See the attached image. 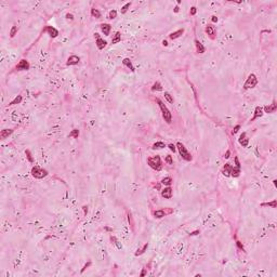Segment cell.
Returning <instances> with one entry per match:
<instances>
[{
	"mask_svg": "<svg viewBox=\"0 0 277 277\" xmlns=\"http://www.w3.org/2000/svg\"><path fill=\"white\" fill-rule=\"evenodd\" d=\"M147 248H148V244H145V245L143 246V248H142V249H140V250L137 249V251L135 252V256H137V255H141V254L145 253V251L147 250Z\"/></svg>",
	"mask_w": 277,
	"mask_h": 277,
	"instance_id": "f1b7e54d",
	"label": "cell"
},
{
	"mask_svg": "<svg viewBox=\"0 0 277 277\" xmlns=\"http://www.w3.org/2000/svg\"><path fill=\"white\" fill-rule=\"evenodd\" d=\"M277 109V104L275 101H273V104L268 105V106H264L263 107V111L264 113H267V114H271V113H274Z\"/></svg>",
	"mask_w": 277,
	"mask_h": 277,
	"instance_id": "4fadbf2b",
	"label": "cell"
},
{
	"mask_svg": "<svg viewBox=\"0 0 277 277\" xmlns=\"http://www.w3.org/2000/svg\"><path fill=\"white\" fill-rule=\"evenodd\" d=\"M147 164L152 169L156 171H160L162 169V161L159 156H154L147 158Z\"/></svg>",
	"mask_w": 277,
	"mask_h": 277,
	"instance_id": "7a4b0ae2",
	"label": "cell"
},
{
	"mask_svg": "<svg viewBox=\"0 0 277 277\" xmlns=\"http://www.w3.org/2000/svg\"><path fill=\"white\" fill-rule=\"evenodd\" d=\"M111 240H112V241H113V243H114V244H115V245L117 246L118 249H123V245H121V244H120L119 241H118L117 238L115 237V236H112V237H111Z\"/></svg>",
	"mask_w": 277,
	"mask_h": 277,
	"instance_id": "4dcf8cb0",
	"label": "cell"
},
{
	"mask_svg": "<svg viewBox=\"0 0 277 277\" xmlns=\"http://www.w3.org/2000/svg\"><path fill=\"white\" fill-rule=\"evenodd\" d=\"M164 147H166V144L164 142H156V143L153 145V149H161Z\"/></svg>",
	"mask_w": 277,
	"mask_h": 277,
	"instance_id": "484cf974",
	"label": "cell"
},
{
	"mask_svg": "<svg viewBox=\"0 0 277 277\" xmlns=\"http://www.w3.org/2000/svg\"><path fill=\"white\" fill-rule=\"evenodd\" d=\"M43 31H47L48 34L50 35L51 38H55V37H58V35H59V30L56 29V28L52 27V26H47L43 29Z\"/></svg>",
	"mask_w": 277,
	"mask_h": 277,
	"instance_id": "52a82bcc",
	"label": "cell"
},
{
	"mask_svg": "<svg viewBox=\"0 0 277 277\" xmlns=\"http://www.w3.org/2000/svg\"><path fill=\"white\" fill-rule=\"evenodd\" d=\"M165 97H166V100L169 102V103H171V104H173V102H174V100H173V97H172V95L170 94L169 92H165Z\"/></svg>",
	"mask_w": 277,
	"mask_h": 277,
	"instance_id": "d6a6232c",
	"label": "cell"
},
{
	"mask_svg": "<svg viewBox=\"0 0 277 277\" xmlns=\"http://www.w3.org/2000/svg\"><path fill=\"white\" fill-rule=\"evenodd\" d=\"M79 61H80V58L79 56H77V55H71L68 58L67 60V62H66V65L67 66H72V65H77L79 63Z\"/></svg>",
	"mask_w": 277,
	"mask_h": 277,
	"instance_id": "ba28073f",
	"label": "cell"
},
{
	"mask_svg": "<svg viewBox=\"0 0 277 277\" xmlns=\"http://www.w3.org/2000/svg\"><path fill=\"white\" fill-rule=\"evenodd\" d=\"M172 188H171L170 186H168V187H166L165 189H162L161 191V196L164 197V198H166V199H170L171 197H172Z\"/></svg>",
	"mask_w": 277,
	"mask_h": 277,
	"instance_id": "30bf717a",
	"label": "cell"
},
{
	"mask_svg": "<svg viewBox=\"0 0 277 277\" xmlns=\"http://www.w3.org/2000/svg\"><path fill=\"white\" fill-rule=\"evenodd\" d=\"M168 146H169V148H170V150H172V152H173V153H174V152H176V145H174V144H172V143H171V144H169Z\"/></svg>",
	"mask_w": 277,
	"mask_h": 277,
	"instance_id": "b9f144b4",
	"label": "cell"
},
{
	"mask_svg": "<svg viewBox=\"0 0 277 277\" xmlns=\"http://www.w3.org/2000/svg\"><path fill=\"white\" fill-rule=\"evenodd\" d=\"M25 154H26V156H27V159H28V161L29 162H34V158H32V155H31V153H30V150H25Z\"/></svg>",
	"mask_w": 277,
	"mask_h": 277,
	"instance_id": "e575fe53",
	"label": "cell"
},
{
	"mask_svg": "<svg viewBox=\"0 0 277 277\" xmlns=\"http://www.w3.org/2000/svg\"><path fill=\"white\" fill-rule=\"evenodd\" d=\"M240 174V168L239 167H235V168H232V172H231V176L234 177V178H237L239 177Z\"/></svg>",
	"mask_w": 277,
	"mask_h": 277,
	"instance_id": "cb8c5ba5",
	"label": "cell"
},
{
	"mask_svg": "<svg viewBox=\"0 0 277 277\" xmlns=\"http://www.w3.org/2000/svg\"><path fill=\"white\" fill-rule=\"evenodd\" d=\"M162 44H164L165 47H167V46H168V42H167V40H164V41H162Z\"/></svg>",
	"mask_w": 277,
	"mask_h": 277,
	"instance_id": "f5cc1de1",
	"label": "cell"
},
{
	"mask_svg": "<svg viewBox=\"0 0 277 277\" xmlns=\"http://www.w3.org/2000/svg\"><path fill=\"white\" fill-rule=\"evenodd\" d=\"M235 162H236V167H239L240 168V164H239V160H238L237 157H235Z\"/></svg>",
	"mask_w": 277,
	"mask_h": 277,
	"instance_id": "bcb514c9",
	"label": "cell"
},
{
	"mask_svg": "<svg viewBox=\"0 0 277 277\" xmlns=\"http://www.w3.org/2000/svg\"><path fill=\"white\" fill-rule=\"evenodd\" d=\"M177 147H178L179 153H180V155L182 156L183 159H185L186 161H192L193 157H192V155L187 152V149H186V147L184 146V144H182L181 142H178V143H177Z\"/></svg>",
	"mask_w": 277,
	"mask_h": 277,
	"instance_id": "277c9868",
	"label": "cell"
},
{
	"mask_svg": "<svg viewBox=\"0 0 277 277\" xmlns=\"http://www.w3.org/2000/svg\"><path fill=\"white\" fill-rule=\"evenodd\" d=\"M120 41H121V34H120L119 31H117L116 34H115V36L113 37V39H112V43L113 44H116V43L120 42Z\"/></svg>",
	"mask_w": 277,
	"mask_h": 277,
	"instance_id": "7402d4cb",
	"label": "cell"
},
{
	"mask_svg": "<svg viewBox=\"0 0 277 277\" xmlns=\"http://www.w3.org/2000/svg\"><path fill=\"white\" fill-rule=\"evenodd\" d=\"M236 245H237V247L239 248V249H240V250H243V251H244V250H245V248H244V246H243V244H241V243H240V241H239V240H237V241H236Z\"/></svg>",
	"mask_w": 277,
	"mask_h": 277,
	"instance_id": "ab89813d",
	"label": "cell"
},
{
	"mask_svg": "<svg viewBox=\"0 0 277 277\" xmlns=\"http://www.w3.org/2000/svg\"><path fill=\"white\" fill-rule=\"evenodd\" d=\"M82 208H83V210H84V214H87V212H88V207H85V206H83Z\"/></svg>",
	"mask_w": 277,
	"mask_h": 277,
	"instance_id": "f907efd6",
	"label": "cell"
},
{
	"mask_svg": "<svg viewBox=\"0 0 277 277\" xmlns=\"http://www.w3.org/2000/svg\"><path fill=\"white\" fill-rule=\"evenodd\" d=\"M238 142L240 145H243V147H247L248 146V143H249V138L246 137V132H243L240 134V136L238 138Z\"/></svg>",
	"mask_w": 277,
	"mask_h": 277,
	"instance_id": "9c48e42d",
	"label": "cell"
},
{
	"mask_svg": "<svg viewBox=\"0 0 277 277\" xmlns=\"http://www.w3.org/2000/svg\"><path fill=\"white\" fill-rule=\"evenodd\" d=\"M199 233H200V232H199V230H196V231H194V232H192V233H191L189 235H191V236H196V235H198Z\"/></svg>",
	"mask_w": 277,
	"mask_h": 277,
	"instance_id": "ee69618b",
	"label": "cell"
},
{
	"mask_svg": "<svg viewBox=\"0 0 277 277\" xmlns=\"http://www.w3.org/2000/svg\"><path fill=\"white\" fill-rule=\"evenodd\" d=\"M16 32H18V27H16L15 25H14V26H12V28H11V31H10V37H11V38H13L14 36L16 35Z\"/></svg>",
	"mask_w": 277,
	"mask_h": 277,
	"instance_id": "d590c367",
	"label": "cell"
},
{
	"mask_svg": "<svg viewBox=\"0 0 277 277\" xmlns=\"http://www.w3.org/2000/svg\"><path fill=\"white\" fill-rule=\"evenodd\" d=\"M232 168H233V167L231 166V164H225V166H224L223 169H222V174L223 176H225V177H231Z\"/></svg>",
	"mask_w": 277,
	"mask_h": 277,
	"instance_id": "5bb4252c",
	"label": "cell"
},
{
	"mask_svg": "<svg viewBox=\"0 0 277 277\" xmlns=\"http://www.w3.org/2000/svg\"><path fill=\"white\" fill-rule=\"evenodd\" d=\"M68 136L69 137H74V138H78V136H79V130L78 129H74L71 133H69Z\"/></svg>",
	"mask_w": 277,
	"mask_h": 277,
	"instance_id": "f546056e",
	"label": "cell"
},
{
	"mask_svg": "<svg viewBox=\"0 0 277 277\" xmlns=\"http://www.w3.org/2000/svg\"><path fill=\"white\" fill-rule=\"evenodd\" d=\"M116 16H117V11H116V10H112V11L108 13V19H109V20L115 19Z\"/></svg>",
	"mask_w": 277,
	"mask_h": 277,
	"instance_id": "8d00e7d4",
	"label": "cell"
},
{
	"mask_svg": "<svg viewBox=\"0 0 277 277\" xmlns=\"http://www.w3.org/2000/svg\"><path fill=\"white\" fill-rule=\"evenodd\" d=\"M95 43H96V47H97V49H99V50H102V49H104L105 47H106V44H107V42L105 41L104 39H102V38H97Z\"/></svg>",
	"mask_w": 277,
	"mask_h": 277,
	"instance_id": "e0dca14e",
	"label": "cell"
},
{
	"mask_svg": "<svg viewBox=\"0 0 277 277\" xmlns=\"http://www.w3.org/2000/svg\"><path fill=\"white\" fill-rule=\"evenodd\" d=\"M166 214H167V212H166L165 210H162V209L154 211V217H155V218H157V219H161V218H164V217H166Z\"/></svg>",
	"mask_w": 277,
	"mask_h": 277,
	"instance_id": "ffe728a7",
	"label": "cell"
},
{
	"mask_svg": "<svg viewBox=\"0 0 277 277\" xmlns=\"http://www.w3.org/2000/svg\"><path fill=\"white\" fill-rule=\"evenodd\" d=\"M162 90V85L160 82H155L153 84V87H152V91H161Z\"/></svg>",
	"mask_w": 277,
	"mask_h": 277,
	"instance_id": "4316f807",
	"label": "cell"
},
{
	"mask_svg": "<svg viewBox=\"0 0 277 277\" xmlns=\"http://www.w3.org/2000/svg\"><path fill=\"white\" fill-rule=\"evenodd\" d=\"M195 44H196V51L198 53H205L206 52V48L202 46L201 42H199V40H195Z\"/></svg>",
	"mask_w": 277,
	"mask_h": 277,
	"instance_id": "2e32d148",
	"label": "cell"
},
{
	"mask_svg": "<svg viewBox=\"0 0 277 277\" xmlns=\"http://www.w3.org/2000/svg\"><path fill=\"white\" fill-rule=\"evenodd\" d=\"M256 84H258V79H256V76L254 74H250L249 76H248V78L246 80L245 84H244V89H245V90L252 89V88H254Z\"/></svg>",
	"mask_w": 277,
	"mask_h": 277,
	"instance_id": "5b68a950",
	"label": "cell"
},
{
	"mask_svg": "<svg viewBox=\"0 0 277 277\" xmlns=\"http://www.w3.org/2000/svg\"><path fill=\"white\" fill-rule=\"evenodd\" d=\"M276 205H277L276 199H274V200L271 201V202H263V203H261L262 207H272V208H276Z\"/></svg>",
	"mask_w": 277,
	"mask_h": 277,
	"instance_id": "83f0119b",
	"label": "cell"
},
{
	"mask_svg": "<svg viewBox=\"0 0 277 277\" xmlns=\"http://www.w3.org/2000/svg\"><path fill=\"white\" fill-rule=\"evenodd\" d=\"M183 32H184V29H179V30H177V31H174V32H172V34H170V39H177V38H179V37H181V36L183 35Z\"/></svg>",
	"mask_w": 277,
	"mask_h": 277,
	"instance_id": "d6986e66",
	"label": "cell"
},
{
	"mask_svg": "<svg viewBox=\"0 0 277 277\" xmlns=\"http://www.w3.org/2000/svg\"><path fill=\"white\" fill-rule=\"evenodd\" d=\"M172 182H173L172 179H171L170 177H167V178L162 179L160 183H161V184H164V185H166V186H170L171 184H172Z\"/></svg>",
	"mask_w": 277,
	"mask_h": 277,
	"instance_id": "603a6c76",
	"label": "cell"
},
{
	"mask_svg": "<svg viewBox=\"0 0 277 277\" xmlns=\"http://www.w3.org/2000/svg\"><path fill=\"white\" fill-rule=\"evenodd\" d=\"M12 133H13V130L12 129H3V130H1V132H0V138H1V140H5V138H7L9 135H11Z\"/></svg>",
	"mask_w": 277,
	"mask_h": 277,
	"instance_id": "9a60e30c",
	"label": "cell"
},
{
	"mask_svg": "<svg viewBox=\"0 0 277 277\" xmlns=\"http://www.w3.org/2000/svg\"><path fill=\"white\" fill-rule=\"evenodd\" d=\"M31 176L36 179H43L48 176V171L39 166H35L31 169Z\"/></svg>",
	"mask_w": 277,
	"mask_h": 277,
	"instance_id": "3957f363",
	"label": "cell"
},
{
	"mask_svg": "<svg viewBox=\"0 0 277 277\" xmlns=\"http://www.w3.org/2000/svg\"><path fill=\"white\" fill-rule=\"evenodd\" d=\"M156 102L158 103V105H159V107L161 109V113H162V117H164V119L167 124H171V121H172V115H171V113L170 111L168 109V107L166 106V105L164 104V102H162L161 100L159 99H156Z\"/></svg>",
	"mask_w": 277,
	"mask_h": 277,
	"instance_id": "6da1fadb",
	"label": "cell"
},
{
	"mask_svg": "<svg viewBox=\"0 0 277 277\" xmlns=\"http://www.w3.org/2000/svg\"><path fill=\"white\" fill-rule=\"evenodd\" d=\"M211 21L214 22V23H215V22H218V18H217V16H215V15H213V16H212V19H211Z\"/></svg>",
	"mask_w": 277,
	"mask_h": 277,
	"instance_id": "c3c4849f",
	"label": "cell"
},
{
	"mask_svg": "<svg viewBox=\"0 0 277 277\" xmlns=\"http://www.w3.org/2000/svg\"><path fill=\"white\" fill-rule=\"evenodd\" d=\"M165 161H166L168 165H173V159H172V156H170V155H168V156L166 157Z\"/></svg>",
	"mask_w": 277,
	"mask_h": 277,
	"instance_id": "74e56055",
	"label": "cell"
},
{
	"mask_svg": "<svg viewBox=\"0 0 277 277\" xmlns=\"http://www.w3.org/2000/svg\"><path fill=\"white\" fill-rule=\"evenodd\" d=\"M130 7H131V2H128V3H126V5H125V6L123 7V8H121V13H123V14H125L126 12H127V11L129 10V8H130Z\"/></svg>",
	"mask_w": 277,
	"mask_h": 277,
	"instance_id": "836d02e7",
	"label": "cell"
},
{
	"mask_svg": "<svg viewBox=\"0 0 277 277\" xmlns=\"http://www.w3.org/2000/svg\"><path fill=\"white\" fill-rule=\"evenodd\" d=\"M263 114H264V112H263V108H262V107H260V106H256V107H255V109H254V115H253V117H252V119H251L250 121H254L255 119H258V118L262 117V116H263Z\"/></svg>",
	"mask_w": 277,
	"mask_h": 277,
	"instance_id": "7c38bea8",
	"label": "cell"
},
{
	"mask_svg": "<svg viewBox=\"0 0 277 277\" xmlns=\"http://www.w3.org/2000/svg\"><path fill=\"white\" fill-rule=\"evenodd\" d=\"M230 155H231V150L227 149L226 153H225V155H224V157H225V158H230Z\"/></svg>",
	"mask_w": 277,
	"mask_h": 277,
	"instance_id": "f6af8a7d",
	"label": "cell"
},
{
	"mask_svg": "<svg viewBox=\"0 0 277 277\" xmlns=\"http://www.w3.org/2000/svg\"><path fill=\"white\" fill-rule=\"evenodd\" d=\"M100 26H101L102 31L104 32V35L108 36L109 35V31H111V29H112V26L109 25V24H101Z\"/></svg>",
	"mask_w": 277,
	"mask_h": 277,
	"instance_id": "ac0fdd59",
	"label": "cell"
},
{
	"mask_svg": "<svg viewBox=\"0 0 277 277\" xmlns=\"http://www.w3.org/2000/svg\"><path fill=\"white\" fill-rule=\"evenodd\" d=\"M66 18H67L68 20H74V16H73V14H69V13L66 14Z\"/></svg>",
	"mask_w": 277,
	"mask_h": 277,
	"instance_id": "7dc6e473",
	"label": "cell"
},
{
	"mask_svg": "<svg viewBox=\"0 0 277 277\" xmlns=\"http://www.w3.org/2000/svg\"><path fill=\"white\" fill-rule=\"evenodd\" d=\"M123 64L125 65V66H127L131 72H134V71H135V69H134V67H133V65H132V63H131V61H130V59H128V58L124 59Z\"/></svg>",
	"mask_w": 277,
	"mask_h": 277,
	"instance_id": "44dd1931",
	"label": "cell"
},
{
	"mask_svg": "<svg viewBox=\"0 0 277 277\" xmlns=\"http://www.w3.org/2000/svg\"><path fill=\"white\" fill-rule=\"evenodd\" d=\"M273 183H274V185H275V186H277V181H276V180L273 181Z\"/></svg>",
	"mask_w": 277,
	"mask_h": 277,
	"instance_id": "db71d44e",
	"label": "cell"
},
{
	"mask_svg": "<svg viewBox=\"0 0 277 277\" xmlns=\"http://www.w3.org/2000/svg\"><path fill=\"white\" fill-rule=\"evenodd\" d=\"M206 32L209 35V37L211 39H214L215 38V35H217V30H215L214 26H212V25H208L206 27Z\"/></svg>",
	"mask_w": 277,
	"mask_h": 277,
	"instance_id": "8fae6325",
	"label": "cell"
},
{
	"mask_svg": "<svg viewBox=\"0 0 277 277\" xmlns=\"http://www.w3.org/2000/svg\"><path fill=\"white\" fill-rule=\"evenodd\" d=\"M179 10H180V8H179L178 6H177L176 8H174V12H176V13H178V12H179Z\"/></svg>",
	"mask_w": 277,
	"mask_h": 277,
	"instance_id": "816d5d0a",
	"label": "cell"
},
{
	"mask_svg": "<svg viewBox=\"0 0 277 277\" xmlns=\"http://www.w3.org/2000/svg\"><path fill=\"white\" fill-rule=\"evenodd\" d=\"M90 265H91V262L85 263V264H84V266H83V268H82V270H81V273H83V272H84L85 270H87V268H88L89 266H90Z\"/></svg>",
	"mask_w": 277,
	"mask_h": 277,
	"instance_id": "60d3db41",
	"label": "cell"
},
{
	"mask_svg": "<svg viewBox=\"0 0 277 277\" xmlns=\"http://www.w3.org/2000/svg\"><path fill=\"white\" fill-rule=\"evenodd\" d=\"M196 12H197L196 7H192V8H191V12H189L191 15H195V14H196Z\"/></svg>",
	"mask_w": 277,
	"mask_h": 277,
	"instance_id": "f35d334b",
	"label": "cell"
},
{
	"mask_svg": "<svg viewBox=\"0 0 277 277\" xmlns=\"http://www.w3.org/2000/svg\"><path fill=\"white\" fill-rule=\"evenodd\" d=\"M239 129H240V126H239V125H237V126H236V127L234 128V130H233V132H232V133H233V134H235V133H237V132H238V130H239Z\"/></svg>",
	"mask_w": 277,
	"mask_h": 277,
	"instance_id": "7bdbcfd3",
	"label": "cell"
},
{
	"mask_svg": "<svg viewBox=\"0 0 277 277\" xmlns=\"http://www.w3.org/2000/svg\"><path fill=\"white\" fill-rule=\"evenodd\" d=\"M146 275V271H145V268L143 271H142V273H141V277H143V276H145Z\"/></svg>",
	"mask_w": 277,
	"mask_h": 277,
	"instance_id": "681fc988",
	"label": "cell"
},
{
	"mask_svg": "<svg viewBox=\"0 0 277 277\" xmlns=\"http://www.w3.org/2000/svg\"><path fill=\"white\" fill-rule=\"evenodd\" d=\"M29 67H30V65H29V63H28V61L25 60V59H23V60L20 61V63L18 65H16L15 69L16 71H28Z\"/></svg>",
	"mask_w": 277,
	"mask_h": 277,
	"instance_id": "8992f818",
	"label": "cell"
},
{
	"mask_svg": "<svg viewBox=\"0 0 277 277\" xmlns=\"http://www.w3.org/2000/svg\"><path fill=\"white\" fill-rule=\"evenodd\" d=\"M22 100H23V96H22V95H18L13 101L10 102L9 106H12V105H15V104H20V103L22 102Z\"/></svg>",
	"mask_w": 277,
	"mask_h": 277,
	"instance_id": "d4e9b609",
	"label": "cell"
},
{
	"mask_svg": "<svg viewBox=\"0 0 277 277\" xmlns=\"http://www.w3.org/2000/svg\"><path fill=\"white\" fill-rule=\"evenodd\" d=\"M91 15L93 18H96V19H100L101 18V12L96 9H91Z\"/></svg>",
	"mask_w": 277,
	"mask_h": 277,
	"instance_id": "1f68e13d",
	"label": "cell"
}]
</instances>
